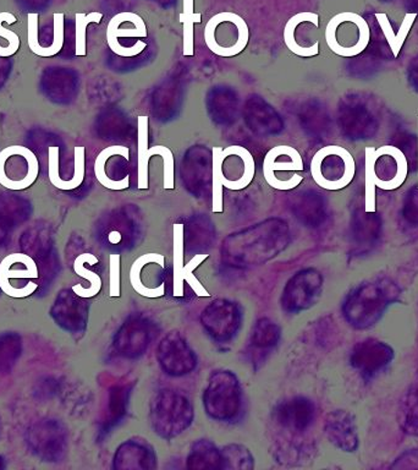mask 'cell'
I'll return each mask as SVG.
<instances>
[{"label":"cell","instance_id":"obj_1","mask_svg":"<svg viewBox=\"0 0 418 470\" xmlns=\"http://www.w3.org/2000/svg\"><path fill=\"white\" fill-rule=\"evenodd\" d=\"M287 245V231L282 227H261L254 233L229 238L223 247L222 262L232 269H252L276 258Z\"/></svg>","mask_w":418,"mask_h":470},{"label":"cell","instance_id":"obj_2","mask_svg":"<svg viewBox=\"0 0 418 470\" xmlns=\"http://www.w3.org/2000/svg\"><path fill=\"white\" fill-rule=\"evenodd\" d=\"M400 288L389 278L360 284L342 304V316L356 330L373 327L388 307L398 302Z\"/></svg>","mask_w":418,"mask_h":470},{"label":"cell","instance_id":"obj_3","mask_svg":"<svg viewBox=\"0 0 418 470\" xmlns=\"http://www.w3.org/2000/svg\"><path fill=\"white\" fill-rule=\"evenodd\" d=\"M254 155L246 147L233 144L212 150V178H214V212L223 211V189H246L255 178Z\"/></svg>","mask_w":418,"mask_h":470},{"label":"cell","instance_id":"obj_4","mask_svg":"<svg viewBox=\"0 0 418 470\" xmlns=\"http://www.w3.org/2000/svg\"><path fill=\"white\" fill-rule=\"evenodd\" d=\"M409 173L406 155L399 147L385 144L366 147V212H376L374 190H395L402 187Z\"/></svg>","mask_w":418,"mask_h":470},{"label":"cell","instance_id":"obj_5","mask_svg":"<svg viewBox=\"0 0 418 470\" xmlns=\"http://www.w3.org/2000/svg\"><path fill=\"white\" fill-rule=\"evenodd\" d=\"M194 411L189 397L180 390H162L150 404V422L154 433L172 440L193 425Z\"/></svg>","mask_w":418,"mask_h":470},{"label":"cell","instance_id":"obj_6","mask_svg":"<svg viewBox=\"0 0 418 470\" xmlns=\"http://www.w3.org/2000/svg\"><path fill=\"white\" fill-rule=\"evenodd\" d=\"M205 414L217 422H232L243 407V390L239 379L229 370L214 371L204 392Z\"/></svg>","mask_w":418,"mask_h":470},{"label":"cell","instance_id":"obj_7","mask_svg":"<svg viewBox=\"0 0 418 470\" xmlns=\"http://www.w3.org/2000/svg\"><path fill=\"white\" fill-rule=\"evenodd\" d=\"M311 175L322 189L337 191L350 186L356 175L354 155L345 147L329 144L316 152L311 161Z\"/></svg>","mask_w":418,"mask_h":470},{"label":"cell","instance_id":"obj_8","mask_svg":"<svg viewBox=\"0 0 418 470\" xmlns=\"http://www.w3.org/2000/svg\"><path fill=\"white\" fill-rule=\"evenodd\" d=\"M204 41L215 56L232 58L243 53L250 41L246 21L232 12L212 16L205 24Z\"/></svg>","mask_w":418,"mask_h":470},{"label":"cell","instance_id":"obj_9","mask_svg":"<svg viewBox=\"0 0 418 470\" xmlns=\"http://www.w3.org/2000/svg\"><path fill=\"white\" fill-rule=\"evenodd\" d=\"M324 36L331 52L344 58L360 56L371 41L369 24L361 16L351 12L331 17Z\"/></svg>","mask_w":418,"mask_h":470},{"label":"cell","instance_id":"obj_10","mask_svg":"<svg viewBox=\"0 0 418 470\" xmlns=\"http://www.w3.org/2000/svg\"><path fill=\"white\" fill-rule=\"evenodd\" d=\"M304 160L300 152L289 144L270 148L263 161V176L269 187L277 190H293L300 186L304 176Z\"/></svg>","mask_w":418,"mask_h":470},{"label":"cell","instance_id":"obj_11","mask_svg":"<svg viewBox=\"0 0 418 470\" xmlns=\"http://www.w3.org/2000/svg\"><path fill=\"white\" fill-rule=\"evenodd\" d=\"M38 158L28 147H5L0 152V186L13 191L27 189L38 178Z\"/></svg>","mask_w":418,"mask_h":470},{"label":"cell","instance_id":"obj_12","mask_svg":"<svg viewBox=\"0 0 418 470\" xmlns=\"http://www.w3.org/2000/svg\"><path fill=\"white\" fill-rule=\"evenodd\" d=\"M28 450L43 462L63 461L68 452V430L59 421L43 419L27 429Z\"/></svg>","mask_w":418,"mask_h":470},{"label":"cell","instance_id":"obj_13","mask_svg":"<svg viewBox=\"0 0 418 470\" xmlns=\"http://www.w3.org/2000/svg\"><path fill=\"white\" fill-rule=\"evenodd\" d=\"M39 270L27 254H13L0 263V289L13 298H26L38 289Z\"/></svg>","mask_w":418,"mask_h":470},{"label":"cell","instance_id":"obj_14","mask_svg":"<svg viewBox=\"0 0 418 470\" xmlns=\"http://www.w3.org/2000/svg\"><path fill=\"white\" fill-rule=\"evenodd\" d=\"M150 119L147 115L137 117V147H139V160H137V187L140 190L149 187V162L153 155H161L164 162V187L167 190L174 189L175 160L171 148L157 144L149 148Z\"/></svg>","mask_w":418,"mask_h":470},{"label":"cell","instance_id":"obj_15","mask_svg":"<svg viewBox=\"0 0 418 470\" xmlns=\"http://www.w3.org/2000/svg\"><path fill=\"white\" fill-rule=\"evenodd\" d=\"M200 320L209 337L217 343H228L240 331L243 310L239 304L232 300L217 299L204 307Z\"/></svg>","mask_w":418,"mask_h":470},{"label":"cell","instance_id":"obj_16","mask_svg":"<svg viewBox=\"0 0 418 470\" xmlns=\"http://www.w3.org/2000/svg\"><path fill=\"white\" fill-rule=\"evenodd\" d=\"M323 291V276L319 270L305 269L295 273L284 287L283 310L289 314H298L311 309L320 298Z\"/></svg>","mask_w":418,"mask_h":470},{"label":"cell","instance_id":"obj_17","mask_svg":"<svg viewBox=\"0 0 418 470\" xmlns=\"http://www.w3.org/2000/svg\"><path fill=\"white\" fill-rule=\"evenodd\" d=\"M156 357L162 370L172 378H183L191 374L198 363L196 353L178 331L169 332L161 339Z\"/></svg>","mask_w":418,"mask_h":470},{"label":"cell","instance_id":"obj_18","mask_svg":"<svg viewBox=\"0 0 418 470\" xmlns=\"http://www.w3.org/2000/svg\"><path fill=\"white\" fill-rule=\"evenodd\" d=\"M319 16L312 12L298 13L284 27V42L291 53L301 58L319 54Z\"/></svg>","mask_w":418,"mask_h":470},{"label":"cell","instance_id":"obj_19","mask_svg":"<svg viewBox=\"0 0 418 470\" xmlns=\"http://www.w3.org/2000/svg\"><path fill=\"white\" fill-rule=\"evenodd\" d=\"M130 150L121 144L104 148L97 155L95 175L100 186L120 191L130 187Z\"/></svg>","mask_w":418,"mask_h":470},{"label":"cell","instance_id":"obj_20","mask_svg":"<svg viewBox=\"0 0 418 470\" xmlns=\"http://www.w3.org/2000/svg\"><path fill=\"white\" fill-rule=\"evenodd\" d=\"M394 360V350L387 343L367 338L354 346L350 353V365L365 381H372L387 370Z\"/></svg>","mask_w":418,"mask_h":470},{"label":"cell","instance_id":"obj_21","mask_svg":"<svg viewBox=\"0 0 418 470\" xmlns=\"http://www.w3.org/2000/svg\"><path fill=\"white\" fill-rule=\"evenodd\" d=\"M149 31L145 20L135 13H119L111 17L107 27V42L111 52L122 58L139 56L136 49L129 45V39L147 38Z\"/></svg>","mask_w":418,"mask_h":470},{"label":"cell","instance_id":"obj_22","mask_svg":"<svg viewBox=\"0 0 418 470\" xmlns=\"http://www.w3.org/2000/svg\"><path fill=\"white\" fill-rule=\"evenodd\" d=\"M154 336L153 324L141 315L130 316L114 337V349L126 359H137L147 352Z\"/></svg>","mask_w":418,"mask_h":470},{"label":"cell","instance_id":"obj_23","mask_svg":"<svg viewBox=\"0 0 418 470\" xmlns=\"http://www.w3.org/2000/svg\"><path fill=\"white\" fill-rule=\"evenodd\" d=\"M50 315L65 331L84 332L89 321V304L74 291H61L50 310Z\"/></svg>","mask_w":418,"mask_h":470},{"label":"cell","instance_id":"obj_24","mask_svg":"<svg viewBox=\"0 0 418 470\" xmlns=\"http://www.w3.org/2000/svg\"><path fill=\"white\" fill-rule=\"evenodd\" d=\"M317 410L315 403L308 397H293L283 401L274 410L277 424L290 432H306L315 422Z\"/></svg>","mask_w":418,"mask_h":470},{"label":"cell","instance_id":"obj_25","mask_svg":"<svg viewBox=\"0 0 418 470\" xmlns=\"http://www.w3.org/2000/svg\"><path fill=\"white\" fill-rule=\"evenodd\" d=\"M324 433L339 450L352 454L359 448L358 426L354 415L346 411H334L327 415Z\"/></svg>","mask_w":418,"mask_h":470},{"label":"cell","instance_id":"obj_26","mask_svg":"<svg viewBox=\"0 0 418 470\" xmlns=\"http://www.w3.org/2000/svg\"><path fill=\"white\" fill-rule=\"evenodd\" d=\"M157 468L154 448L146 440L131 439L118 447L113 458L114 470H153Z\"/></svg>","mask_w":418,"mask_h":470},{"label":"cell","instance_id":"obj_27","mask_svg":"<svg viewBox=\"0 0 418 470\" xmlns=\"http://www.w3.org/2000/svg\"><path fill=\"white\" fill-rule=\"evenodd\" d=\"M282 337V330L274 321L262 317L256 321L248 338V350L252 363L258 365L266 360Z\"/></svg>","mask_w":418,"mask_h":470},{"label":"cell","instance_id":"obj_28","mask_svg":"<svg viewBox=\"0 0 418 470\" xmlns=\"http://www.w3.org/2000/svg\"><path fill=\"white\" fill-rule=\"evenodd\" d=\"M53 41L49 47H43L38 42V14L31 13L27 16L28 47L36 56L49 58L57 56L64 46V14L56 13L53 16Z\"/></svg>","mask_w":418,"mask_h":470},{"label":"cell","instance_id":"obj_29","mask_svg":"<svg viewBox=\"0 0 418 470\" xmlns=\"http://www.w3.org/2000/svg\"><path fill=\"white\" fill-rule=\"evenodd\" d=\"M187 469L218 470L222 469V454L212 441L202 439L191 446L186 459Z\"/></svg>","mask_w":418,"mask_h":470},{"label":"cell","instance_id":"obj_30","mask_svg":"<svg viewBox=\"0 0 418 470\" xmlns=\"http://www.w3.org/2000/svg\"><path fill=\"white\" fill-rule=\"evenodd\" d=\"M130 393H131V390L128 385H117L110 390L103 433H110L115 425H118L124 419L126 411H128Z\"/></svg>","mask_w":418,"mask_h":470},{"label":"cell","instance_id":"obj_31","mask_svg":"<svg viewBox=\"0 0 418 470\" xmlns=\"http://www.w3.org/2000/svg\"><path fill=\"white\" fill-rule=\"evenodd\" d=\"M399 424L407 435L418 437V386L407 390L400 403Z\"/></svg>","mask_w":418,"mask_h":470},{"label":"cell","instance_id":"obj_32","mask_svg":"<svg viewBox=\"0 0 418 470\" xmlns=\"http://www.w3.org/2000/svg\"><path fill=\"white\" fill-rule=\"evenodd\" d=\"M23 352V341L16 332L0 334V374H8Z\"/></svg>","mask_w":418,"mask_h":470},{"label":"cell","instance_id":"obj_33","mask_svg":"<svg viewBox=\"0 0 418 470\" xmlns=\"http://www.w3.org/2000/svg\"><path fill=\"white\" fill-rule=\"evenodd\" d=\"M222 470H252L255 468L254 455L243 444H228L221 450Z\"/></svg>","mask_w":418,"mask_h":470},{"label":"cell","instance_id":"obj_34","mask_svg":"<svg viewBox=\"0 0 418 470\" xmlns=\"http://www.w3.org/2000/svg\"><path fill=\"white\" fill-rule=\"evenodd\" d=\"M194 0H183V12L179 21L183 25V56L193 57L194 54V24H201L202 16L193 12Z\"/></svg>","mask_w":418,"mask_h":470},{"label":"cell","instance_id":"obj_35","mask_svg":"<svg viewBox=\"0 0 418 470\" xmlns=\"http://www.w3.org/2000/svg\"><path fill=\"white\" fill-rule=\"evenodd\" d=\"M103 19V14L92 12L89 14L78 13L75 16V54L78 57H85L88 54V43H86V31L89 24H99Z\"/></svg>","mask_w":418,"mask_h":470},{"label":"cell","instance_id":"obj_36","mask_svg":"<svg viewBox=\"0 0 418 470\" xmlns=\"http://www.w3.org/2000/svg\"><path fill=\"white\" fill-rule=\"evenodd\" d=\"M416 19L417 13H407L405 17H403L398 34H395L391 39H388V45L391 47L394 58H398L400 52H402L403 43H405L407 36H409L411 28H413L414 20Z\"/></svg>","mask_w":418,"mask_h":470},{"label":"cell","instance_id":"obj_37","mask_svg":"<svg viewBox=\"0 0 418 470\" xmlns=\"http://www.w3.org/2000/svg\"><path fill=\"white\" fill-rule=\"evenodd\" d=\"M5 23H16V17L12 13H0V37L9 43V56L12 57L20 48V37L12 30L5 27Z\"/></svg>","mask_w":418,"mask_h":470},{"label":"cell","instance_id":"obj_38","mask_svg":"<svg viewBox=\"0 0 418 470\" xmlns=\"http://www.w3.org/2000/svg\"><path fill=\"white\" fill-rule=\"evenodd\" d=\"M392 468L418 469V452L407 451L396 459Z\"/></svg>","mask_w":418,"mask_h":470},{"label":"cell","instance_id":"obj_39","mask_svg":"<svg viewBox=\"0 0 418 470\" xmlns=\"http://www.w3.org/2000/svg\"><path fill=\"white\" fill-rule=\"evenodd\" d=\"M417 187H418V118H417Z\"/></svg>","mask_w":418,"mask_h":470},{"label":"cell","instance_id":"obj_40","mask_svg":"<svg viewBox=\"0 0 418 470\" xmlns=\"http://www.w3.org/2000/svg\"><path fill=\"white\" fill-rule=\"evenodd\" d=\"M5 459L3 457H0V470L5 469Z\"/></svg>","mask_w":418,"mask_h":470}]
</instances>
